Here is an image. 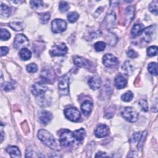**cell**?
<instances>
[{
    "instance_id": "obj_1",
    "label": "cell",
    "mask_w": 158,
    "mask_h": 158,
    "mask_svg": "<svg viewBox=\"0 0 158 158\" xmlns=\"http://www.w3.org/2000/svg\"><path fill=\"white\" fill-rule=\"evenodd\" d=\"M38 138L48 147L54 150L59 149V145L53 135L48 131L41 129L38 132Z\"/></svg>"
},
{
    "instance_id": "obj_2",
    "label": "cell",
    "mask_w": 158,
    "mask_h": 158,
    "mask_svg": "<svg viewBox=\"0 0 158 158\" xmlns=\"http://www.w3.org/2000/svg\"><path fill=\"white\" fill-rule=\"evenodd\" d=\"M121 115L123 118L130 122H136L138 117V112L131 107H125L122 111Z\"/></svg>"
},
{
    "instance_id": "obj_3",
    "label": "cell",
    "mask_w": 158,
    "mask_h": 158,
    "mask_svg": "<svg viewBox=\"0 0 158 158\" xmlns=\"http://www.w3.org/2000/svg\"><path fill=\"white\" fill-rule=\"evenodd\" d=\"M74 134L70 130H64L60 135L59 141L60 144L64 146H69L74 142Z\"/></svg>"
},
{
    "instance_id": "obj_4",
    "label": "cell",
    "mask_w": 158,
    "mask_h": 158,
    "mask_svg": "<svg viewBox=\"0 0 158 158\" xmlns=\"http://www.w3.org/2000/svg\"><path fill=\"white\" fill-rule=\"evenodd\" d=\"M65 117L72 122H78L81 118V114L76 107H69L64 110Z\"/></svg>"
},
{
    "instance_id": "obj_5",
    "label": "cell",
    "mask_w": 158,
    "mask_h": 158,
    "mask_svg": "<svg viewBox=\"0 0 158 158\" xmlns=\"http://www.w3.org/2000/svg\"><path fill=\"white\" fill-rule=\"evenodd\" d=\"M69 78L67 75H63L59 80L58 88L59 93L61 95H67L69 94Z\"/></svg>"
},
{
    "instance_id": "obj_6",
    "label": "cell",
    "mask_w": 158,
    "mask_h": 158,
    "mask_svg": "<svg viewBox=\"0 0 158 158\" xmlns=\"http://www.w3.org/2000/svg\"><path fill=\"white\" fill-rule=\"evenodd\" d=\"M67 52V47L64 43H60L58 44L53 46L49 53L52 56H64Z\"/></svg>"
},
{
    "instance_id": "obj_7",
    "label": "cell",
    "mask_w": 158,
    "mask_h": 158,
    "mask_svg": "<svg viewBox=\"0 0 158 158\" xmlns=\"http://www.w3.org/2000/svg\"><path fill=\"white\" fill-rule=\"evenodd\" d=\"M67 27V23L62 19H55L51 23V30L54 33H59L64 31Z\"/></svg>"
},
{
    "instance_id": "obj_8",
    "label": "cell",
    "mask_w": 158,
    "mask_h": 158,
    "mask_svg": "<svg viewBox=\"0 0 158 158\" xmlns=\"http://www.w3.org/2000/svg\"><path fill=\"white\" fill-rule=\"evenodd\" d=\"M29 44V41L28 38L23 34H18L16 35L14 42V46L16 49L25 48Z\"/></svg>"
},
{
    "instance_id": "obj_9",
    "label": "cell",
    "mask_w": 158,
    "mask_h": 158,
    "mask_svg": "<svg viewBox=\"0 0 158 158\" xmlns=\"http://www.w3.org/2000/svg\"><path fill=\"white\" fill-rule=\"evenodd\" d=\"M102 62L107 67H113L117 65L118 61L117 57L111 54H106L103 56Z\"/></svg>"
},
{
    "instance_id": "obj_10",
    "label": "cell",
    "mask_w": 158,
    "mask_h": 158,
    "mask_svg": "<svg viewBox=\"0 0 158 158\" xmlns=\"http://www.w3.org/2000/svg\"><path fill=\"white\" fill-rule=\"evenodd\" d=\"M48 89V87L46 85L41 83H35L32 85L31 87V92L35 95H40L44 93Z\"/></svg>"
},
{
    "instance_id": "obj_11",
    "label": "cell",
    "mask_w": 158,
    "mask_h": 158,
    "mask_svg": "<svg viewBox=\"0 0 158 158\" xmlns=\"http://www.w3.org/2000/svg\"><path fill=\"white\" fill-rule=\"evenodd\" d=\"M156 26H151L143 30V38L146 42H150L154 38L153 36H156Z\"/></svg>"
},
{
    "instance_id": "obj_12",
    "label": "cell",
    "mask_w": 158,
    "mask_h": 158,
    "mask_svg": "<svg viewBox=\"0 0 158 158\" xmlns=\"http://www.w3.org/2000/svg\"><path fill=\"white\" fill-rule=\"evenodd\" d=\"M109 127L105 124H101L97 127L94 131V134L98 138H103L109 135Z\"/></svg>"
},
{
    "instance_id": "obj_13",
    "label": "cell",
    "mask_w": 158,
    "mask_h": 158,
    "mask_svg": "<svg viewBox=\"0 0 158 158\" xmlns=\"http://www.w3.org/2000/svg\"><path fill=\"white\" fill-rule=\"evenodd\" d=\"M88 83L92 89H98L101 85V78L98 76H93L89 78Z\"/></svg>"
},
{
    "instance_id": "obj_14",
    "label": "cell",
    "mask_w": 158,
    "mask_h": 158,
    "mask_svg": "<svg viewBox=\"0 0 158 158\" xmlns=\"http://www.w3.org/2000/svg\"><path fill=\"white\" fill-rule=\"evenodd\" d=\"M115 22V14L114 12H111L107 14L104 19L105 26L107 29H110L114 27Z\"/></svg>"
},
{
    "instance_id": "obj_15",
    "label": "cell",
    "mask_w": 158,
    "mask_h": 158,
    "mask_svg": "<svg viewBox=\"0 0 158 158\" xmlns=\"http://www.w3.org/2000/svg\"><path fill=\"white\" fill-rule=\"evenodd\" d=\"M52 114L48 111H42L39 114V118L40 122L43 125H46L52 119Z\"/></svg>"
},
{
    "instance_id": "obj_16",
    "label": "cell",
    "mask_w": 158,
    "mask_h": 158,
    "mask_svg": "<svg viewBox=\"0 0 158 158\" xmlns=\"http://www.w3.org/2000/svg\"><path fill=\"white\" fill-rule=\"evenodd\" d=\"M114 83L116 88L117 89H120L125 88L127 86V79L123 75L119 74L115 77Z\"/></svg>"
},
{
    "instance_id": "obj_17",
    "label": "cell",
    "mask_w": 158,
    "mask_h": 158,
    "mask_svg": "<svg viewBox=\"0 0 158 158\" xmlns=\"http://www.w3.org/2000/svg\"><path fill=\"white\" fill-rule=\"evenodd\" d=\"M81 109L85 115H88L93 109V103L89 101H85L81 104Z\"/></svg>"
},
{
    "instance_id": "obj_18",
    "label": "cell",
    "mask_w": 158,
    "mask_h": 158,
    "mask_svg": "<svg viewBox=\"0 0 158 158\" xmlns=\"http://www.w3.org/2000/svg\"><path fill=\"white\" fill-rule=\"evenodd\" d=\"M41 78L47 82H51L54 80V73L49 69H43L41 73Z\"/></svg>"
},
{
    "instance_id": "obj_19",
    "label": "cell",
    "mask_w": 158,
    "mask_h": 158,
    "mask_svg": "<svg viewBox=\"0 0 158 158\" xmlns=\"http://www.w3.org/2000/svg\"><path fill=\"white\" fill-rule=\"evenodd\" d=\"M7 152L9 153L10 157H20L21 154L19 149L15 146H8L6 149Z\"/></svg>"
},
{
    "instance_id": "obj_20",
    "label": "cell",
    "mask_w": 158,
    "mask_h": 158,
    "mask_svg": "<svg viewBox=\"0 0 158 158\" xmlns=\"http://www.w3.org/2000/svg\"><path fill=\"white\" fill-rule=\"evenodd\" d=\"M144 30V27L142 24L140 23H136L132 27L131 33L133 37H136L141 35Z\"/></svg>"
},
{
    "instance_id": "obj_21",
    "label": "cell",
    "mask_w": 158,
    "mask_h": 158,
    "mask_svg": "<svg viewBox=\"0 0 158 158\" xmlns=\"http://www.w3.org/2000/svg\"><path fill=\"white\" fill-rule=\"evenodd\" d=\"M122 70L128 75H131L134 71V67L130 60H127L122 66Z\"/></svg>"
},
{
    "instance_id": "obj_22",
    "label": "cell",
    "mask_w": 158,
    "mask_h": 158,
    "mask_svg": "<svg viewBox=\"0 0 158 158\" xmlns=\"http://www.w3.org/2000/svg\"><path fill=\"white\" fill-rule=\"evenodd\" d=\"M19 56L23 60H27L31 57V52L27 48H22L20 50Z\"/></svg>"
},
{
    "instance_id": "obj_23",
    "label": "cell",
    "mask_w": 158,
    "mask_h": 158,
    "mask_svg": "<svg viewBox=\"0 0 158 158\" xmlns=\"http://www.w3.org/2000/svg\"><path fill=\"white\" fill-rule=\"evenodd\" d=\"M73 62L77 66L79 67H86L88 65V61L86 59H83L81 57H78V56H76L74 57Z\"/></svg>"
},
{
    "instance_id": "obj_24",
    "label": "cell",
    "mask_w": 158,
    "mask_h": 158,
    "mask_svg": "<svg viewBox=\"0 0 158 158\" xmlns=\"http://www.w3.org/2000/svg\"><path fill=\"white\" fill-rule=\"evenodd\" d=\"M74 136H75V138H76L77 140L79 141H81L85 135H86V131L83 128H80L78 130H77L75 131V132L73 133Z\"/></svg>"
},
{
    "instance_id": "obj_25",
    "label": "cell",
    "mask_w": 158,
    "mask_h": 158,
    "mask_svg": "<svg viewBox=\"0 0 158 158\" xmlns=\"http://www.w3.org/2000/svg\"><path fill=\"white\" fill-rule=\"evenodd\" d=\"M0 12H1V15L2 17H9L10 15V12H11V10H10V8L6 4H1Z\"/></svg>"
},
{
    "instance_id": "obj_26",
    "label": "cell",
    "mask_w": 158,
    "mask_h": 158,
    "mask_svg": "<svg viewBox=\"0 0 158 158\" xmlns=\"http://www.w3.org/2000/svg\"><path fill=\"white\" fill-rule=\"evenodd\" d=\"M149 72L154 75H157V64L156 62H151L148 67Z\"/></svg>"
},
{
    "instance_id": "obj_27",
    "label": "cell",
    "mask_w": 158,
    "mask_h": 158,
    "mask_svg": "<svg viewBox=\"0 0 158 158\" xmlns=\"http://www.w3.org/2000/svg\"><path fill=\"white\" fill-rule=\"evenodd\" d=\"M9 27L15 31H20L22 30L23 25L22 23L20 22H13L9 23Z\"/></svg>"
},
{
    "instance_id": "obj_28",
    "label": "cell",
    "mask_w": 158,
    "mask_h": 158,
    "mask_svg": "<svg viewBox=\"0 0 158 158\" xmlns=\"http://www.w3.org/2000/svg\"><path fill=\"white\" fill-rule=\"evenodd\" d=\"M10 38V33L6 29L1 28L0 30V38L1 40H7Z\"/></svg>"
},
{
    "instance_id": "obj_29",
    "label": "cell",
    "mask_w": 158,
    "mask_h": 158,
    "mask_svg": "<svg viewBox=\"0 0 158 158\" xmlns=\"http://www.w3.org/2000/svg\"><path fill=\"white\" fill-rule=\"evenodd\" d=\"M126 16L127 18V20L130 22L131 20L134 16V9L132 6H128L127 7L125 10Z\"/></svg>"
},
{
    "instance_id": "obj_30",
    "label": "cell",
    "mask_w": 158,
    "mask_h": 158,
    "mask_svg": "<svg viewBox=\"0 0 158 158\" xmlns=\"http://www.w3.org/2000/svg\"><path fill=\"white\" fill-rule=\"evenodd\" d=\"M149 10L156 15H157V1H153L149 6Z\"/></svg>"
},
{
    "instance_id": "obj_31",
    "label": "cell",
    "mask_w": 158,
    "mask_h": 158,
    "mask_svg": "<svg viewBox=\"0 0 158 158\" xmlns=\"http://www.w3.org/2000/svg\"><path fill=\"white\" fill-rule=\"evenodd\" d=\"M106 44L103 41H98L94 44V49L96 51H99V52L104 50V49L106 48Z\"/></svg>"
},
{
    "instance_id": "obj_32",
    "label": "cell",
    "mask_w": 158,
    "mask_h": 158,
    "mask_svg": "<svg viewBox=\"0 0 158 158\" xmlns=\"http://www.w3.org/2000/svg\"><path fill=\"white\" fill-rule=\"evenodd\" d=\"M1 87L4 91H9L15 88V83L7 81L4 84H1Z\"/></svg>"
},
{
    "instance_id": "obj_33",
    "label": "cell",
    "mask_w": 158,
    "mask_h": 158,
    "mask_svg": "<svg viewBox=\"0 0 158 158\" xmlns=\"http://www.w3.org/2000/svg\"><path fill=\"white\" fill-rule=\"evenodd\" d=\"M133 97V93L130 91H128L122 95L121 99L122 101L125 102H129L132 99Z\"/></svg>"
},
{
    "instance_id": "obj_34",
    "label": "cell",
    "mask_w": 158,
    "mask_h": 158,
    "mask_svg": "<svg viewBox=\"0 0 158 158\" xmlns=\"http://www.w3.org/2000/svg\"><path fill=\"white\" fill-rule=\"evenodd\" d=\"M78 17H79V15L76 12H71L67 14V19L71 23L75 22L78 19Z\"/></svg>"
},
{
    "instance_id": "obj_35",
    "label": "cell",
    "mask_w": 158,
    "mask_h": 158,
    "mask_svg": "<svg viewBox=\"0 0 158 158\" xmlns=\"http://www.w3.org/2000/svg\"><path fill=\"white\" fill-rule=\"evenodd\" d=\"M141 137V135L140 133V132H136L135 133H133V135H132L131 139H130V143L131 144H136V143H138L140 138Z\"/></svg>"
},
{
    "instance_id": "obj_36",
    "label": "cell",
    "mask_w": 158,
    "mask_h": 158,
    "mask_svg": "<svg viewBox=\"0 0 158 158\" xmlns=\"http://www.w3.org/2000/svg\"><path fill=\"white\" fill-rule=\"evenodd\" d=\"M50 19V13L49 12H45L40 14V19L42 23L45 24Z\"/></svg>"
},
{
    "instance_id": "obj_37",
    "label": "cell",
    "mask_w": 158,
    "mask_h": 158,
    "mask_svg": "<svg viewBox=\"0 0 158 158\" xmlns=\"http://www.w3.org/2000/svg\"><path fill=\"white\" fill-rule=\"evenodd\" d=\"M158 48L156 46H152L148 48L147 54L149 56H154L157 54Z\"/></svg>"
},
{
    "instance_id": "obj_38",
    "label": "cell",
    "mask_w": 158,
    "mask_h": 158,
    "mask_svg": "<svg viewBox=\"0 0 158 158\" xmlns=\"http://www.w3.org/2000/svg\"><path fill=\"white\" fill-rule=\"evenodd\" d=\"M69 4L65 2V1H60V3H59V10L62 12H66L69 10Z\"/></svg>"
},
{
    "instance_id": "obj_39",
    "label": "cell",
    "mask_w": 158,
    "mask_h": 158,
    "mask_svg": "<svg viewBox=\"0 0 158 158\" xmlns=\"http://www.w3.org/2000/svg\"><path fill=\"white\" fill-rule=\"evenodd\" d=\"M27 70L30 73H35L38 70V67L35 64L31 63L27 66Z\"/></svg>"
},
{
    "instance_id": "obj_40",
    "label": "cell",
    "mask_w": 158,
    "mask_h": 158,
    "mask_svg": "<svg viewBox=\"0 0 158 158\" xmlns=\"http://www.w3.org/2000/svg\"><path fill=\"white\" fill-rule=\"evenodd\" d=\"M30 3L31 7L35 9L40 8L43 6V2L42 1H30Z\"/></svg>"
},
{
    "instance_id": "obj_41",
    "label": "cell",
    "mask_w": 158,
    "mask_h": 158,
    "mask_svg": "<svg viewBox=\"0 0 158 158\" xmlns=\"http://www.w3.org/2000/svg\"><path fill=\"white\" fill-rule=\"evenodd\" d=\"M139 104L141 108V110L146 112L148 110V104L146 100L144 99H140L139 101Z\"/></svg>"
},
{
    "instance_id": "obj_42",
    "label": "cell",
    "mask_w": 158,
    "mask_h": 158,
    "mask_svg": "<svg viewBox=\"0 0 158 158\" xmlns=\"http://www.w3.org/2000/svg\"><path fill=\"white\" fill-rule=\"evenodd\" d=\"M127 56L130 58H135L138 55V53L135 51H134L133 49H129L127 51Z\"/></svg>"
},
{
    "instance_id": "obj_43",
    "label": "cell",
    "mask_w": 158,
    "mask_h": 158,
    "mask_svg": "<svg viewBox=\"0 0 158 158\" xmlns=\"http://www.w3.org/2000/svg\"><path fill=\"white\" fill-rule=\"evenodd\" d=\"M9 51V49L7 47L5 46H1V56H3L6 55Z\"/></svg>"
},
{
    "instance_id": "obj_44",
    "label": "cell",
    "mask_w": 158,
    "mask_h": 158,
    "mask_svg": "<svg viewBox=\"0 0 158 158\" xmlns=\"http://www.w3.org/2000/svg\"><path fill=\"white\" fill-rule=\"evenodd\" d=\"M95 157H108V155H107L106 152H99L97 153V154L95 156Z\"/></svg>"
}]
</instances>
